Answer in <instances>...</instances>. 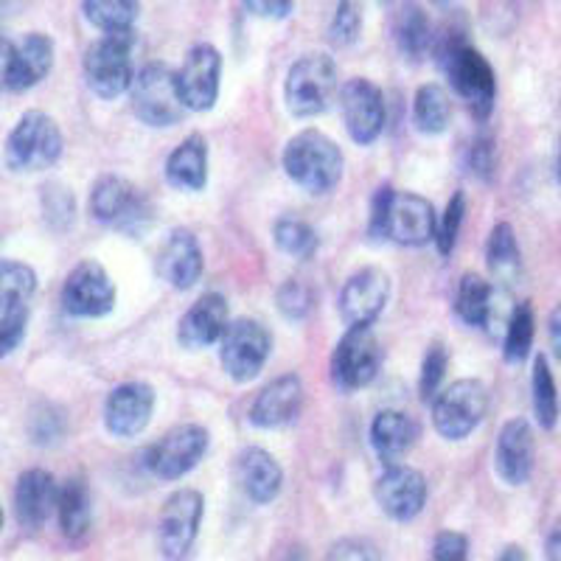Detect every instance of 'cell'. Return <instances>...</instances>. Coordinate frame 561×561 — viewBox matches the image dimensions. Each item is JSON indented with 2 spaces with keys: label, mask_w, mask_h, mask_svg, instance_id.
Returning <instances> with one entry per match:
<instances>
[{
  "label": "cell",
  "mask_w": 561,
  "mask_h": 561,
  "mask_svg": "<svg viewBox=\"0 0 561 561\" xmlns=\"http://www.w3.org/2000/svg\"><path fill=\"white\" fill-rule=\"evenodd\" d=\"M433 57L447 73L455 96L469 107L478 122H485L497 99V77L489 59L466 43L463 34L455 32L453 26L435 32Z\"/></svg>",
  "instance_id": "obj_1"
},
{
  "label": "cell",
  "mask_w": 561,
  "mask_h": 561,
  "mask_svg": "<svg viewBox=\"0 0 561 561\" xmlns=\"http://www.w3.org/2000/svg\"><path fill=\"white\" fill-rule=\"evenodd\" d=\"M497 312V289L478 273H466L455 295V314L472 329H489Z\"/></svg>",
  "instance_id": "obj_29"
},
{
  "label": "cell",
  "mask_w": 561,
  "mask_h": 561,
  "mask_svg": "<svg viewBox=\"0 0 561 561\" xmlns=\"http://www.w3.org/2000/svg\"><path fill=\"white\" fill-rule=\"evenodd\" d=\"M0 530H3V508H0Z\"/></svg>",
  "instance_id": "obj_56"
},
{
  "label": "cell",
  "mask_w": 561,
  "mask_h": 561,
  "mask_svg": "<svg viewBox=\"0 0 561 561\" xmlns=\"http://www.w3.org/2000/svg\"><path fill=\"white\" fill-rule=\"evenodd\" d=\"M140 188L118 174H104L93 183L90 192V217L104 225H118L133 203L138 199Z\"/></svg>",
  "instance_id": "obj_30"
},
{
  "label": "cell",
  "mask_w": 561,
  "mask_h": 561,
  "mask_svg": "<svg viewBox=\"0 0 561 561\" xmlns=\"http://www.w3.org/2000/svg\"><path fill=\"white\" fill-rule=\"evenodd\" d=\"M359 32H363V12H359L357 3H340L332 18V26H329V39H332L334 48L354 45Z\"/></svg>",
  "instance_id": "obj_43"
},
{
  "label": "cell",
  "mask_w": 561,
  "mask_h": 561,
  "mask_svg": "<svg viewBox=\"0 0 561 561\" xmlns=\"http://www.w3.org/2000/svg\"><path fill=\"white\" fill-rule=\"evenodd\" d=\"M284 172L307 194H329L343 180L345 158L332 138L320 129H304L293 135L284 147Z\"/></svg>",
  "instance_id": "obj_2"
},
{
  "label": "cell",
  "mask_w": 561,
  "mask_h": 561,
  "mask_svg": "<svg viewBox=\"0 0 561 561\" xmlns=\"http://www.w3.org/2000/svg\"><path fill=\"white\" fill-rule=\"evenodd\" d=\"M219 79H222V54L217 45H194L178 70V88L185 110H192V113L214 110L219 99Z\"/></svg>",
  "instance_id": "obj_13"
},
{
  "label": "cell",
  "mask_w": 561,
  "mask_h": 561,
  "mask_svg": "<svg viewBox=\"0 0 561 561\" xmlns=\"http://www.w3.org/2000/svg\"><path fill=\"white\" fill-rule=\"evenodd\" d=\"M337 93V65L329 54H304L284 79V104L293 118H314L325 113Z\"/></svg>",
  "instance_id": "obj_4"
},
{
  "label": "cell",
  "mask_w": 561,
  "mask_h": 561,
  "mask_svg": "<svg viewBox=\"0 0 561 561\" xmlns=\"http://www.w3.org/2000/svg\"><path fill=\"white\" fill-rule=\"evenodd\" d=\"M393 39L399 45V51L404 54V59H413V62H421V59L433 54L435 26L430 14L424 12V7H419V3H404L396 12Z\"/></svg>",
  "instance_id": "obj_28"
},
{
  "label": "cell",
  "mask_w": 561,
  "mask_h": 561,
  "mask_svg": "<svg viewBox=\"0 0 561 561\" xmlns=\"http://www.w3.org/2000/svg\"><path fill=\"white\" fill-rule=\"evenodd\" d=\"M374 494L385 517L396 523H410L427 505V480L413 466H385V472L374 485Z\"/></svg>",
  "instance_id": "obj_16"
},
{
  "label": "cell",
  "mask_w": 561,
  "mask_h": 561,
  "mask_svg": "<svg viewBox=\"0 0 561 561\" xmlns=\"http://www.w3.org/2000/svg\"><path fill=\"white\" fill-rule=\"evenodd\" d=\"M203 270H205V255H203V248H199L197 237H194L192 230L174 228L158 253L160 278L167 280L169 287L185 293V289H192L194 284L203 278Z\"/></svg>",
  "instance_id": "obj_21"
},
{
  "label": "cell",
  "mask_w": 561,
  "mask_h": 561,
  "mask_svg": "<svg viewBox=\"0 0 561 561\" xmlns=\"http://www.w3.org/2000/svg\"><path fill=\"white\" fill-rule=\"evenodd\" d=\"M230 323V309L225 295L208 293L192 304V309L180 318L178 343L185 351H203L222 340Z\"/></svg>",
  "instance_id": "obj_22"
},
{
  "label": "cell",
  "mask_w": 561,
  "mask_h": 561,
  "mask_svg": "<svg viewBox=\"0 0 561 561\" xmlns=\"http://www.w3.org/2000/svg\"><path fill=\"white\" fill-rule=\"evenodd\" d=\"M273 242L280 253L300 259V262L312 259L320 248V239L318 233H314L312 225L295 217H280L278 222L273 225Z\"/></svg>",
  "instance_id": "obj_38"
},
{
  "label": "cell",
  "mask_w": 561,
  "mask_h": 561,
  "mask_svg": "<svg viewBox=\"0 0 561 561\" xmlns=\"http://www.w3.org/2000/svg\"><path fill=\"white\" fill-rule=\"evenodd\" d=\"M463 214H466V197L463 192H455V197L447 203L444 217H440L438 230H435V248H438L440 255H449L455 250L460 225H463Z\"/></svg>",
  "instance_id": "obj_42"
},
{
  "label": "cell",
  "mask_w": 561,
  "mask_h": 561,
  "mask_svg": "<svg viewBox=\"0 0 561 561\" xmlns=\"http://www.w3.org/2000/svg\"><path fill=\"white\" fill-rule=\"evenodd\" d=\"M453 118V99L440 84L430 82L415 90L413 124L421 135H440Z\"/></svg>",
  "instance_id": "obj_32"
},
{
  "label": "cell",
  "mask_w": 561,
  "mask_h": 561,
  "mask_svg": "<svg viewBox=\"0 0 561 561\" xmlns=\"http://www.w3.org/2000/svg\"><path fill=\"white\" fill-rule=\"evenodd\" d=\"M485 262L500 280H514L523 270V253H519L517 233L508 222H497L491 228L489 244H485Z\"/></svg>",
  "instance_id": "obj_33"
},
{
  "label": "cell",
  "mask_w": 561,
  "mask_h": 561,
  "mask_svg": "<svg viewBox=\"0 0 561 561\" xmlns=\"http://www.w3.org/2000/svg\"><path fill=\"white\" fill-rule=\"evenodd\" d=\"M340 107L351 140L359 147H370L385 129V96L370 79L354 77L340 90Z\"/></svg>",
  "instance_id": "obj_14"
},
{
  "label": "cell",
  "mask_w": 561,
  "mask_h": 561,
  "mask_svg": "<svg viewBox=\"0 0 561 561\" xmlns=\"http://www.w3.org/2000/svg\"><path fill=\"white\" fill-rule=\"evenodd\" d=\"M536 334V320H534V307L528 300L517 304L511 309V318L505 323V337H503V357L505 363L519 365L525 363V357L530 354V345H534Z\"/></svg>",
  "instance_id": "obj_37"
},
{
  "label": "cell",
  "mask_w": 561,
  "mask_h": 561,
  "mask_svg": "<svg viewBox=\"0 0 561 561\" xmlns=\"http://www.w3.org/2000/svg\"><path fill=\"white\" fill-rule=\"evenodd\" d=\"M500 561H528V553H525L523 545H508L500 556Z\"/></svg>",
  "instance_id": "obj_54"
},
{
  "label": "cell",
  "mask_w": 561,
  "mask_h": 561,
  "mask_svg": "<svg viewBox=\"0 0 561 561\" xmlns=\"http://www.w3.org/2000/svg\"><path fill=\"white\" fill-rule=\"evenodd\" d=\"M275 300H278V309L280 314L293 323H300V320H307L314 309V293L309 284L304 280H284L275 293Z\"/></svg>",
  "instance_id": "obj_39"
},
{
  "label": "cell",
  "mask_w": 561,
  "mask_h": 561,
  "mask_svg": "<svg viewBox=\"0 0 561 561\" xmlns=\"http://www.w3.org/2000/svg\"><path fill=\"white\" fill-rule=\"evenodd\" d=\"M167 183L178 192H203L205 183H208V144H205L203 135H188L169 154Z\"/></svg>",
  "instance_id": "obj_27"
},
{
  "label": "cell",
  "mask_w": 561,
  "mask_h": 561,
  "mask_svg": "<svg viewBox=\"0 0 561 561\" xmlns=\"http://www.w3.org/2000/svg\"><path fill=\"white\" fill-rule=\"evenodd\" d=\"M9 57H12V43H9V39L0 37V90H7Z\"/></svg>",
  "instance_id": "obj_53"
},
{
  "label": "cell",
  "mask_w": 561,
  "mask_h": 561,
  "mask_svg": "<svg viewBox=\"0 0 561 561\" xmlns=\"http://www.w3.org/2000/svg\"><path fill=\"white\" fill-rule=\"evenodd\" d=\"M385 351L370 325H351L332 354V382L343 393L368 388L382 368Z\"/></svg>",
  "instance_id": "obj_9"
},
{
  "label": "cell",
  "mask_w": 561,
  "mask_h": 561,
  "mask_svg": "<svg viewBox=\"0 0 561 561\" xmlns=\"http://www.w3.org/2000/svg\"><path fill=\"white\" fill-rule=\"evenodd\" d=\"M59 528L68 536L70 542L84 539L93 523V505H90V489L82 478L65 480L59 489V505H57Z\"/></svg>",
  "instance_id": "obj_31"
},
{
  "label": "cell",
  "mask_w": 561,
  "mask_h": 561,
  "mask_svg": "<svg viewBox=\"0 0 561 561\" xmlns=\"http://www.w3.org/2000/svg\"><path fill=\"white\" fill-rule=\"evenodd\" d=\"M284 561H309V559H307V550H304V548H293V550H289L287 559H284Z\"/></svg>",
  "instance_id": "obj_55"
},
{
  "label": "cell",
  "mask_w": 561,
  "mask_h": 561,
  "mask_svg": "<svg viewBox=\"0 0 561 561\" xmlns=\"http://www.w3.org/2000/svg\"><path fill=\"white\" fill-rule=\"evenodd\" d=\"M219 345H222L219 348L222 370L233 382L244 385L253 382L267 365L270 351H273V334L262 320L237 318L228 323Z\"/></svg>",
  "instance_id": "obj_7"
},
{
  "label": "cell",
  "mask_w": 561,
  "mask_h": 561,
  "mask_svg": "<svg viewBox=\"0 0 561 561\" xmlns=\"http://www.w3.org/2000/svg\"><path fill=\"white\" fill-rule=\"evenodd\" d=\"M550 345H553L556 359L561 363V304L550 314Z\"/></svg>",
  "instance_id": "obj_52"
},
{
  "label": "cell",
  "mask_w": 561,
  "mask_h": 561,
  "mask_svg": "<svg viewBox=\"0 0 561 561\" xmlns=\"http://www.w3.org/2000/svg\"><path fill=\"white\" fill-rule=\"evenodd\" d=\"M82 12L90 26L104 34L135 32V20L140 18V7L135 0H84Z\"/></svg>",
  "instance_id": "obj_34"
},
{
  "label": "cell",
  "mask_w": 561,
  "mask_h": 561,
  "mask_svg": "<svg viewBox=\"0 0 561 561\" xmlns=\"http://www.w3.org/2000/svg\"><path fill=\"white\" fill-rule=\"evenodd\" d=\"M530 393H534V415L542 430H553L559 421V388H556L553 370L545 354H536L530 370Z\"/></svg>",
  "instance_id": "obj_35"
},
{
  "label": "cell",
  "mask_w": 561,
  "mask_h": 561,
  "mask_svg": "<svg viewBox=\"0 0 561 561\" xmlns=\"http://www.w3.org/2000/svg\"><path fill=\"white\" fill-rule=\"evenodd\" d=\"M43 214L45 222L51 225L54 230L70 228V222L77 217V199H73V194H70L65 185H43Z\"/></svg>",
  "instance_id": "obj_41"
},
{
  "label": "cell",
  "mask_w": 561,
  "mask_h": 561,
  "mask_svg": "<svg viewBox=\"0 0 561 561\" xmlns=\"http://www.w3.org/2000/svg\"><path fill=\"white\" fill-rule=\"evenodd\" d=\"M115 307V284L104 264L79 262L70 270L62 287L65 314L79 320H96L113 312Z\"/></svg>",
  "instance_id": "obj_12"
},
{
  "label": "cell",
  "mask_w": 561,
  "mask_h": 561,
  "mask_svg": "<svg viewBox=\"0 0 561 561\" xmlns=\"http://www.w3.org/2000/svg\"><path fill=\"white\" fill-rule=\"evenodd\" d=\"M419 438V424L402 410H382L370 421V444L385 466H396L413 449Z\"/></svg>",
  "instance_id": "obj_26"
},
{
  "label": "cell",
  "mask_w": 561,
  "mask_h": 561,
  "mask_svg": "<svg viewBox=\"0 0 561 561\" xmlns=\"http://www.w3.org/2000/svg\"><path fill=\"white\" fill-rule=\"evenodd\" d=\"M62 435V415L54 408H39L32 415V438L34 444H54Z\"/></svg>",
  "instance_id": "obj_47"
},
{
  "label": "cell",
  "mask_w": 561,
  "mask_h": 561,
  "mask_svg": "<svg viewBox=\"0 0 561 561\" xmlns=\"http://www.w3.org/2000/svg\"><path fill=\"white\" fill-rule=\"evenodd\" d=\"M559 180H561V152H559Z\"/></svg>",
  "instance_id": "obj_57"
},
{
  "label": "cell",
  "mask_w": 561,
  "mask_h": 561,
  "mask_svg": "<svg viewBox=\"0 0 561 561\" xmlns=\"http://www.w3.org/2000/svg\"><path fill=\"white\" fill-rule=\"evenodd\" d=\"M129 99H133V110L140 124L154 129L174 127L188 113L180 96L178 73L163 62H149L135 73Z\"/></svg>",
  "instance_id": "obj_6"
},
{
  "label": "cell",
  "mask_w": 561,
  "mask_h": 561,
  "mask_svg": "<svg viewBox=\"0 0 561 561\" xmlns=\"http://www.w3.org/2000/svg\"><path fill=\"white\" fill-rule=\"evenodd\" d=\"M438 217L427 197L410 192H393L385 219V239L402 248H424L435 242Z\"/></svg>",
  "instance_id": "obj_15"
},
{
  "label": "cell",
  "mask_w": 561,
  "mask_h": 561,
  "mask_svg": "<svg viewBox=\"0 0 561 561\" xmlns=\"http://www.w3.org/2000/svg\"><path fill=\"white\" fill-rule=\"evenodd\" d=\"M545 559L561 561V517L556 519L553 528L548 530V539H545Z\"/></svg>",
  "instance_id": "obj_51"
},
{
  "label": "cell",
  "mask_w": 561,
  "mask_h": 561,
  "mask_svg": "<svg viewBox=\"0 0 561 561\" xmlns=\"http://www.w3.org/2000/svg\"><path fill=\"white\" fill-rule=\"evenodd\" d=\"M325 561H379V550L368 539L348 536V539H340V542L332 545Z\"/></svg>",
  "instance_id": "obj_45"
},
{
  "label": "cell",
  "mask_w": 561,
  "mask_h": 561,
  "mask_svg": "<svg viewBox=\"0 0 561 561\" xmlns=\"http://www.w3.org/2000/svg\"><path fill=\"white\" fill-rule=\"evenodd\" d=\"M37 289V273L23 262L0 259V312H14L28 304Z\"/></svg>",
  "instance_id": "obj_36"
},
{
  "label": "cell",
  "mask_w": 561,
  "mask_h": 561,
  "mask_svg": "<svg viewBox=\"0 0 561 561\" xmlns=\"http://www.w3.org/2000/svg\"><path fill=\"white\" fill-rule=\"evenodd\" d=\"M62 149L65 138L59 124L43 110H28V113L20 115V122L9 133L3 160L18 174L43 172L62 158Z\"/></svg>",
  "instance_id": "obj_3"
},
{
  "label": "cell",
  "mask_w": 561,
  "mask_h": 561,
  "mask_svg": "<svg viewBox=\"0 0 561 561\" xmlns=\"http://www.w3.org/2000/svg\"><path fill=\"white\" fill-rule=\"evenodd\" d=\"M393 197V188L382 185L377 194H374V203H370V219H368V237L374 242L385 239V219H388V203Z\"/></svg>",
  "instance_id": "obj_48"
},
{
  "label": "cell",
  "mask_w": 561,
  "mask_h": 561,
  "mask_svg": "<svg viewBox=\"0 0 561 561\" xmlns=\"http://www.w3.org/2000/svg\"><path fill=\"white\" fill-rule=\"evenodd\" d=\"M28 329V309H14L0 318V359H7L9 354H14L23 337H26Z\"/></svg>",
  "instance_id": "obj_44"
},
{
  "label": "cell",
  "mask_w": 561,
  "mask_h": 561,
  "mask_svg": "<svg viewBox=\"0 0 561 561\" xmlns=\"http://www.w3.org/2000/svg\"><path fill=\"white\" fill-rule=\"evenodd\" d=\"M494 472L505 485H525L534 474V430L528 419L505 421L494 444Z\"/></svg>",
  "instance_id": "obj_19"
},
{
  "label": "cell",
  "mask_w": 561,
  "mask_h": 561,
  "mask_svg": "<svg viewBox=\"0 0 561 561\" xmlns=\"http://www.w3.org/2000/svg\"><path fill=\"white\" fill-rule=\"evenodd\" d=\"M300 408H304V382L298 374H280L255 396L250 424L259 430H280L298 419Z\"/></svg>",
  "instance_id": "obj_20"
},
{
  "label": "cell",
  "mask_w": 561,
  "mask_h": 561,
  "mask_svg": "<svg viewBox=\"0 0 561 561\" xmlns=\"http://www.w3.org/2000/svg\"><path fill=\"white\" fill-rule=\"evenodd\" d=\"M489 413V390L478 379H458L440 390L433 402L435 433L447 440H463L483 424Z\"/></svg>",
  "instance_id": "obj_8"
},
{
  "label": "cell",
  "mask_w": 561,
  "mask_h": 561,
  "mask_svg": "<svg viewBox=\"0 0 561 561\" xmlns=\"http://www.w3.org/2000/svg\"><path fill=\"white\" fill-rule=\"evenodd\" d=\"M154 413V388L149 382H124L113 388L104 404V427L115 438H138Z\"/></svg>",
  "instance_id": "obj_17"
},
{
  "label": "cell",
  "mask_w": 561,
  "mask_h": 561,
  "mask_svg": "<svg viewBox=\"0 0 561 561\" xmlns=\"http://www.w3.org/2000/svg\"><path fill=\"white\" fill-rule=\"evenodd\" d=\"M208 447V430L199 427V424H178L147 449L149 472L158 480H167V483L185 478L205 458Z\"/></svg>",
  "instance_id": "obj_11"
},
{
  "label": "cell",
  "mask_w": 561,
  "mask_h": 561,
  "mask_svg": "<svg viewBox=\"0 0 561 561\" xmlns=\"http://www.w3.org/2000/svg\"><path fill=\"white\" fill-rule=\"evenodd\" d=\"M237 480L248 500H253L255 505H267L280 494L284 469L267 449L248 447L237 458Z\"/></svg>",
  "instance_id": "obj_25"
},
{
  "label": "cell",
  "mask_w": 561,
  "mask_h": 561,
  "mask_svg": "<svg viewBox=\"0 0 561 561\" xmlns=\"http://www.w3.org/2000/svg\"><path fill=\"white\" fill-rule=\"evenodd\" d=\"M390 300V275L379 267L357 270L343 284L340 314L351 325H374Z\"/></svg>",
  "instance_id": "obj_18"
},
{
  "label": "cell",
  "mask_w": 561,
  "mask_h": 561,
  "mask_svg": "<svg viewBox=\"0 0 561 561\" xmlns=\"http://www.w3.org/2000/svg\"><path fill=\"white\" fill-rule=\"evenodd\" d=\"M135 43H138L135 32L104 34L84 51V79H88V88L99 99H104V102H113V99L124 96L127 90H133Z\"/></svg>",
  "instance_id": "obj_5"
},
{
  "label": "cell",
  "mask_w": 561,
  "mask_h": 561,
  "mask_svg": "<svg viewBox=\"0 0 561 561\" xmlns=\"http://www.w3.org/2000/svg\"><path fill=\"white\" fill-rule=\"evenodd\" d=\"M244 9H248L250 14H255V18H270V20H280L287 18V14H293L295 3H289V0H248L244 3Z\"/></svg>",
  "instance_id": "obj_50"
},
{
  "label": "cell",
  "mask_w": 561,
  "mask_h": 561,
  "mask_svg": "<svg viewBox=\"0 0 561 561\" xmlns=\"http://www.w3.org/2000/svg\"><path fill=\"white\" fill-rule=\"evenodd\" d=\"M469 163H472V172L478 178L491 180V172H494V140L485 135V138H478L472 144V154H469Z\"/></svg>",
  "instance_id": "obj_49"
},
{
  "label": "cell",
  "mask_w": 561,
  "mask_h": 561,
  "mask_svg": "<svg viewBox=\"0 0 561 561\" xmlns=\"http://www.w3.org/2000/svg\"><path fill=\"white\" fill-rule=\"evenodd\" d=\"M433 561H469V539L460 530H440L435 536Z\"/></svg>",
  "instance_id": "obj_46"
},
{
  "label": "cell",
  "mask_w": 561,
  "mask_h": 561,
  "mask_svg": "<svg viewBox=\"0 0 561 561\" xmlns=\"http://www.w3.org/2000/svg\"><path fill=\"white\" fill-rule=\"evenodd\" d=\"M205 500L197 489H178L160 508L158 548L167 561H185L197 542Z\"/></svg>",
  "instance_id": "obj_10"
},
{
  "label": "cell",
  "mask_w": 561,
  "mask_h": 561,
  "mask_svg": "<svg viewBox=\"0 0 561 561\" xmlns=\"http://www.w3.org/2000/svg\"><path fill=\"white\" fill-rule=\"evenodd\" d=\"M449 365V351L444 343H433L424 354V363H421V379H419V393L424 402L433 404L435 396L440 393V382L447 377Z\"/></svg>",
  "instance_id": "obj_40"
},
{
  "label": "cell",
  "mask_w": 561,
  "mask_h": 561,
  "mask_svg": "<svg viewBox=\"0 0 561 561\" xmlns=\"http://www.w3.org/2000/svg\"><path fill=\"white\" fill-rule=\"evenodd\" d=\"M59 485L51 472L45 469H28L18 478L14 485V517L23 528L37 530L57 514Z\"/></svg>",
  "instance_id": "obj_23"
},
{
  "label": "cell",
  "mask_w": 561,
  "mask_h": 561,
  "mask_svg": "<svg viewBox=\"0 0 561 561\" xmlns=\"http://www.w3.org/2000/svg\"><path fill=\"white\" fill-rule=\"evenodd\" d=\"M54 68V39L48 34L32 32L20 43L12 45V57H9L7 90L12 93H26L37 88Z\"/></svg>",
  "instance_id": "obj_24"
}]
</instances>
